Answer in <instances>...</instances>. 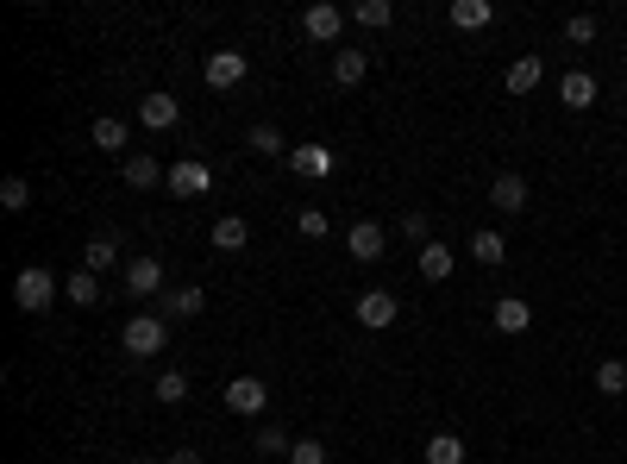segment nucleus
I'll return each instance as SVG.
<instances>
[{
	"label": "nucleus",
	"mask_w": 627,
	"mask_h": 464,
	"mask_svg": "<svg viewBox=\"0 0 627 464\" xmlns=\"http://www.w3.org/2000/svg\"><path fill=\"white\" fill-rule=\"evenodd\" d=\"M51 301H57V276L44 270V264H26V270L13 276V308L19 314H44Z\"/></svg>",
	"instance_id": "nucleus-1"
},
{
	"label": "nucleus",
	"mask_w": 627,
	"mask_h": 464,
	"mask_svg": "<svg viewBox=\"0 0 627 464\" xmlns=\"http://www.w3.org/2000/svg\"><path fill=\"white\" fill-rule=\"evenodd\" d=\"M120 339H126L132 358H157V352H164V339H170V327H164V314H132Z\"/></svg>",
	"instance_id": "nucleus-2"
},
{
	"label": "nucleus",
	"mask_w": 627,
	"mask_h": 464,
	"mask_svg": "<svg viewBox=\"0 0 627 464\" xmlns=\"http://www.w3.org/2000/svg\"><path fill=\"white\" fill-rule=\"evenodd\" d=\"M226 408H232V414H245V421H258V414L270 408L264 377H232V383H226Z\"/></svg>",
	"instance_id": "nucleus-3"
},
{
	"label": "nucleus",
	"mask_w": 627,
	"mask_h": 464,
	"mask_svg": "<svg viewBox=\"0 0 627 464\" xmlns=\"http://www.w3.org/2000/svg\"><path fill=\"white\" fill-rule=\"evenodd\" d=\"M345 19H352L345 7H333V0H320V7H308V13H301V32H308L314 44H339Z\"/></svg>",
	"instance_id": "nucleus-4"
},
{
	"label": "nucleus",
	"mask_w": 627,
	"mask_h": 464,
	"mask_svg": "<svg viewBox=\"0 0 627 464\" xmlns=\"http://www.w3.org/2000/svg\"><path fill=\"white\" fill-rule=\"evenodd\" d=\"M170 195H182V201H195V195H207L214 189V170L201 164V157H182V164H170Z\"/></svg>",
	"instance_id": "nucleus-5"
},
{
	"label": "nucleus",
	"mask_w": 627,
	"mask_h": 464,
	"mask_svg": "<svg viewBox=\"0 0 627 464\" xmlns=\"http://www.w3.org/2000/svg\"><path fill=\"white\" fill-rule=\"evenodd\" d=\"M396 314H402V301H396V295H389V289H364V295H358V320H364V327H370V333H383V327H396Z\"/></svg>",
	"instance_id": "nucleus-6"
},
{
	"label": "nucleus",
	"mask_w": 627,
	"mask_h": 464,
	"mask_svg": "<svg viewBox=\"0 0 627 464\" xmlns=\"http://www.w3.org/2000/svg\"><path fill=\"white\" fill-rule=\"evenodd\" d=\"M345 251H352V258H358V264H377V258H383V251H389V232H383L377 220H358L352 232H345Z\"/></svg>",
	"instance_id": "nucleus-7"
},
{
	"label": "nucleus",
	"mask_w": 627,
	"mask_h": 464,
	"mask_svg": "<svg viewBox=\"0 0 627 464\" xmlns=\"http://www.w3.org/2000/svg\"><path fill=\"white\" fill-rule=\"evenodd\" d=\"M289 170H295V176H308V182H320V176H333V170H339V157H333L327 145H295V151H289Z\"/></svg>",
	"instance_id": "nucleus-8"
},
{
	"label": "nucleus",
	"mask_w": 627,
	"mask_h": 464,
	"mask_svg": "<svg viewBox=\"0 0 627 464\" xmlns=\"http://www.w3.org/2000/svg\"><path fill=\"white\" fill-rule=\"evenodd\" d=\"M559 101L571 113H590L596 107V76H590V69H565V76H559Z\"/></svg>",
	"instance_id": "nucleus-9"
},
{
	"label": "nucleus",
	"mask_w": 627,
	"mask_h": 464,
	"mask_svg": "<svg viewBox=\"0 0 627 464\" xmlns=\"http://www.w3.org/2000/svg\"><path fill=\"white\" fill-rule=\"evenodd\" d=\"M176 120H182L176 95H145V101H138V126H145V132H170Z\"/></svg>",
	"instance_id": "nucleus-10"
},
{
	"label": "nucleus",
	"mask_w": 627,
	"mask_h": 464,
	"mask_svg": "<svg viewBox=\"0 0 627 464\" xmlns=\"http://www.w3.org/2000/svg\"><path fill=\"white\" fill-rule=\"evenodd\" d=\"M157 289H164V264H157V258H132L126 264V295L132 301H151Z\"/></svg>",
	"instance_id": "nucleus-11"
},
{
	"label": "nucleus",
	"mask_w": 627,
	"mask_h": 464,
	"mask_svg": "<svg viewBox=\"0 0 627 464\" xmlns=\"http://www.w3.org/2000/svg\"><path fill=\"white\" fill-rule=\"evenodd\" d=\"M245 51H214V57H207V88H239L245 82Z\"/></svg>",
	"instance_id": "nucleus-12"
},
{
	"label": "nucleus",
	"mask_w": 627,
	"mask_h": 464,
	"mask_svg": "<svg viewBox=\"0 0 627 464\" xmlns=\"http://www.w3.org/2000/svg\"><path fill=\"white\" fill-rule=\"evenodd\" d=\"M490 207H496V214H521V207H527V176L502 170V176L490 182Z\"/></svg>",
	"instance_id": "nucleus-13"
},
{
	"label": "nucleus",
	"mask_w": 627,
	"mask_h": 464,
	"mask_svg": "<svg viewBox=\"0 0 627 464\" xmlns=\"http://www.w3.org/2000/svg\"><path fill=\"white\" fill-rule=\"evenodd\" d=\"M490 320H496V333H508V339H515V333H527V327H533V308H527L521 295H502L496 308H490Z\"/></svg>",
	"instance_id": "nucleus-14"
},
{
	"label": "nucleus",
	"mask_w": 627,
	"mask_h": 464,
	"mask_svg": "<svg viewBox=\"0 0 627 464\" xmlns=\"http://www.w3.org/2000/svg\"><path fill=\"white\" fill-rule=\"evenodd\" d=\"M458 270V251L446 245V239H433V245H421V276L427 283H446V276Z\"/></svg>",
	"instance_id": "nucleus-15"
},
{
	"label": "nucleus",
	"mask_w": 627,
	"mask_h": 464,
	"mask_svg": "<svg viewBox=\"0 0 627 464\" xmlns=\"http://www.w3.org/2000/svg\"><path fill=\"white\" fill-rule=\"evenodd\" d=\"M452 26L458 32H483V26H496V7L490 0H452Z\"/></svg>",
	"instance_id": "nucleus-16"
},
{
	"label": "nucleus",
	"mask_w": 627,
	"mask_h": 464,
	"mask_svg": "<svg viewBox=\"0 0 627 464\" xmlns=\"http://www.w3.org/2000/svg\"><path fill=\"white\" fill-rule=\"evenodd\" d=\"M471 258H477L483 270L508 264V239H502V232H490V226H483V232H471Z\"/></svg>",
	"instance_id": "nucleus-17"
},
{
	"label": "nucleus",
	"mask_w": 627,
	"mask_h": 464,
	"mask_svg": "<svg viewBox=\"0 0 627 464\" xmlns=\"http://www.w3.org/2000/svg\"><path fill=\"white\" fill-rule=\"evenodd\" d=\"M540 76H546L540 57H515V63H508V95H533V88H540Z\"/></svg>",
	"instance_id": "nucleus-18"
},
{
	"label": "nucleus",
	"mask_w": 627,
	"mask_h": 464,
	"mask_svg": "<svg viewBox=\"0 0 627 464\" xmlns=\"http://www.w3.org/2000/svg\"><path fill=\"white\" fill-rule=\"evenodd\" d=\"M63 295L76 301V308H101V276H95V270H69Z\"/></svg>",
	"instance_id": "nucleus-19"
},
{
	"label": "nucleus",
	"mask_w": 627,
	"mask_h": 464,
	"mask_svg": "<svg viewBox=\"0 0 627 464\" xmlns=\"http://www.w3.org/2000/svg\"><path fill=\"white\" fill-rule=\"evenodd\" d=\"M364 69H370L364 51H345V44L333 51V82H339V88H358V82H364Z\"/></svg>",
	"instance_id": "nucleus-20"
},
{
	"label": "nucleus",
	"mask_w": 627,
	"mask_h": 464,
	"mask_svg": "<svg viewBox=\"0 0 627 464\" xmlns=\"http://www.w3.org/2000/svg\"><path fill=\"white\" fill-rule=\"evenodd\" d=\"M201 308H207V295H201L195 283H189V289H170V295H164V320H195Z\"/></svg>",
	"instance_id": "nucleus-21"
},
{
	"label": "nucleus",
	"mask_w": 627,
	"mask_h": 464,
	"mask_svg": "<svg viewBox=\"0 0 627 464\" xmlns=\"http://www.w3.org/2000/svg\"><path fill=\"white\" fill-rule=\"evenodd\" d=\"M88 138H95L101 151H126V138H132V126L126 120H113V113H101L95 126H88Z\"/></svg>",
	"instance_id": "nucleus-22"
},
{
	"label": "nucleus",
	"mask_w": 627,
	"mask_h": 464,
	"mask_svg": "<svg viewBox=\"0 0 627 464\" xmlns=\"http://www.w3.org/2000/svg\"><path fill=\"white\" fill-rule=\"evenodd\" d=\"M245 245H251V226H245L239 214L214 220V251H245Z\"/></svg>",
	"instance_id": "nucleus-23"
},
{
	"label": "nucleus",
	"mask_w": 627,
	"mask_h": 464,
	"mask_svg": "<svg viewBox=\"0 0 627 464\" xmlns=\"http://www.w3.org/2000/svg\"><path fill=\"white\" fill-rule=\"evenodd\" d=\"M164 176H170V170H157V157H145V151L126 157V182H132V189H157Z\"/></svg>",
	"instance_id": "nucleus-24"
},
{
	"label": "nucleus",
	"mask_w": 627,
	"mask_h": 464,
	"mask_svg": "<svg viewBox=\"0 0 627 464\" xmlns=\"http://www.w3.org/2000/svg\"><path fill=\"white\" fill-rule=\"evenodd\" d=\"M113 264H120V245H113L107 232H101V239H88V251H82V270H95V276H101V270H113Z\"/></svg>",
	"instance_id": "nucleus-25"
},
{
	"label": "nucleus",
	"mask_w": 627,
	"mask_h": 464,
	"mask_svg": "<svg viewBox=\"0 0 627 464\" xmlns=\"http://www.w3.org/2000/svg\"><path fill=\"white\" fill-rule=\"evenodd\" d=\"M427 464H464V439L458 433H433L427 439Z\"/></svg>",
	"instance_id": "nucleus-26"
},
{
	"label": "nucleus",
	"mask_w": 627,
	"mask_h": 464,
	"mask_svg": "<svg viewBox=\"0 0 627 464\" xmlns=\"http://www.w3.org/2000/svg\"><path fill=\"white\" fill-rule=\"evenodd\" d=\"M596 389H602V396H627V364L621 358H602L596 364Z\"/></svg>",
	"instance_id": "nucleus-27"
},
{
	"label": "nucleus",
	"mask_w": 627,
	"mask_h": 464,
	"mask_svg": "<svg viewBox=\"0 0 627 464\" xmlns=\"http://www.w3.org/2000/svg\"><path fill=\"white\" fill-rule=\"evenodd\" d=\"M245 145L258 151V157H289V145H283V132H276V126H251Z\"/></svg>",
	"instance_id": "nucleus-28"
},
{
	"label": "nucleus",
	"mask_w": 627,
	"mask_h": 464,
	"mask_svg": "<svg viewBox=\"0 0 627 464\" xmlns=\"http://www.w3.org/2000/svg\"><path fill=\"white\" fill-rule=\"evenodd\" d=\"M0 207H7V214H26V207H32L26 176H7V182H0Z\"/></svg>",
	"instance_id": "nucleus-29"
},
{
	"label": "nucleus",
	"mask_w": 627,
	"mask_h": 464,
	"mask_svg": "<svg viewBox=\"0 0 627 464\" xmlns=\"http://www.w3.org/2000/svg\"><path fill=\"white\" fill-rule=\"evenodd\" d=\"M352 19H358V26H370V32H383L389 19H396V7H389V0H364V7H352Z\"/></svg>",
	"instance_id": "nucleus-30"
},
{
	"label": "nucleus",
	"mask_w": 627,
	"mask_h": 464,
	"mask_svg": "<svg viewBox=\"0 0 627 464\" xmlns=\"http://www.w3.org/2000/svg\"><path fill=\"white\" fill-rule=\"evenodd\" d=\"M251 452H264V458H283V452H289V433H283V427H258V439H251Z\"/></svg>",
	"instance_id": "nucleus-31"
},
{
	"label": "nucleus",
	"mask_w": 627,
	"mask_h": 464,
	"mask_svg": "<svg viewBox=\"0 0 627 464\" xmlns=\"http://www.w3.org/2000/svg\"><path fill=\"white\" fill-rule=\"evenodd\" d=\"M151 396H157V402H182V396H189V377H182V370H164Z\"/></svg>",
	"instance_id": "nucleus-32"
},
{
	"label": "nucleus",
	"mask_w": 627,
	"mask_h": 464,
	"mask_svg": "<svg viewBox=\"0 0 627 464\" xmlns=\"http://www.w3.org/2000/svg\"><path fill=\"white\" fill-rule=\"evenodd\" d=\"M289 464H327V446H320V439H295V446H289Z\"/></svg>",
	"instance_id": "nucleus-33"
},
{
	"label": "nucleus",
	"mask_w": 627,
	"mask_h": 464,
	"mask_svg": "<svg viewBox=\"0 0 627 464\" xmlns=\"http://www.w3.org/2000/svg\"><path fill=\"white\" fill-rule=\"evenodd\" d=\"M295 226H301V239H327V232H333V220L320 214V207H308V214H301Z\"/></svg>",
	"instance_id": "nucleus-34"
},
{
	"label": "nucleus",
	"mask_w": 627,
	"mask_h": 464,
	"mask_svg": "<svg viewBox=\"0 0 627 464\" xmlns=\"http://www.w3.org/2000/svg\"><path fill=\"white\" fill-rule=\"evenodd\" d=\"M565 38H571V44H590V38H596V19H590V13H571V19H565Z\"/></svg>",
	"instance_id": "nucleus-35"
},
{
	"label": "nucleus",
	"mask_w": 627,
	"mask_h": 464,
	"mask_svg": "<svg viewBox=\"0 0 627 464\" xmlns=\"http://www.w3.org/2000/svg\"><path fill=\"white\" fill-rule=\"evenodd\" d=\"M402 239H414V245H433V239H427V214H402Z\"/></svg>",
	"instance_id": "nucleus-36"
},
{
	"label": "nucleus",
	"mask_w": 627,
	"mask_h": 464,
	"mask_svg": "<svg viewBox=\"0 0 627 464\" xmlns=\"http://www.w3.org/2000/svg\"><path fill=\"white\" fill-rule=\"evenodd\" d=\"M164 464H201V452H170Z\"/></svg>",
	"instance_id": "nucleus-37"
}]
</instances>
